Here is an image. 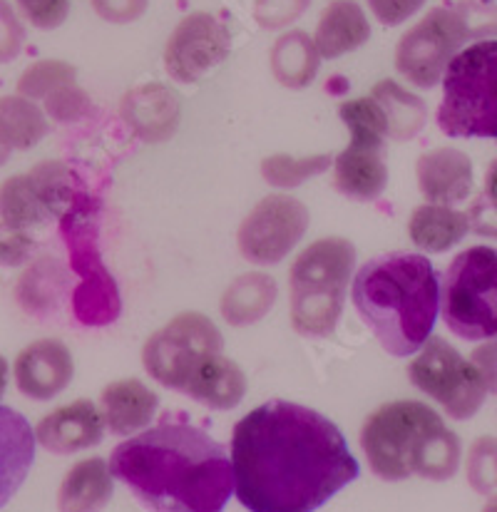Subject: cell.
I'll return each mask as SVG.
<instances>
[{
	"instance_id": "cell-1",
	"label": "cell",
	"mask_w": 497,
	"mask_h": 512,
	"mask_svg": "<svg viewBox=\"0 0 497 512\" xmlns=\"http://www.w3.org/2000/svg\"><path fill=\"white\" fill-rule=\"evenodd\" d=\"M232 470L249 512H316L361 475L336 423L291 401L264 403L234 426Z\"/></svg>"
},
{
	"instance_id": "cell-2",
	"label": "cell",
	"mask_w": 497,
	"mask_h": 512,
	"mask_svg": "<svg viewBox=\"0 0 497 512\" xmlns=\"http://www.w3.org/2000/svg\"><path fill=\"white\" fill-rule=\"evenodd\" d=\"M110 470L150 512H222L234 493L232 458L224 445L169 413L117 445Z\"/></svg>"
},
{
	"instance_id": "cell-3",
	"label": "cell",
	"mask_w": 497,
	"mask_h": 512,
	"mask_svg": "<svg viewBox=\"0 0 497 512\" xmlns=\"http://www.w3.org/2000/svg\"><path fill=\"white\" fill-rule=\"evenodd\" d=\"M351 299L383 351L408 358L433 336L440 311L438 271L423 254L373 256L358 269Z\"/></svg>"
},
{
	"instance_id": "cell-4",
	"label": "cell",
	"mask_w": 497,
	"mask_h": 512,
	"mask_svg": "<svg viewBox=\"0 0 497 512\" xmlns=\"http://www.w3.org/2000/svg\"><path fill=\"white\" fill-rule=\"evenodd\" d=\"M361 448L373 473L388 483L411 475L448 480L463 458L458 435L420 401H393L373 411L361 428Z\"/></svg>"
},
{
	"instance_id": "cell-5",
	"label": "cell",
	"mask_w": 497,
	"mask_h": 512,
	"mask_svg": "<svg viewBox=\"0 0 497 512\" xmlns=\"http://www.w3.org/2000/svg\"><path fill=\"white\" fill-rule=\"evenodd\" d=\"M497 38L495 0H453L428 10L396 48V70L415 87L430 90L443 80L465 43Z\"/></svg>"
},
{
	"instance_id": "cell-6",
	"label": "cell",
	"mask_w": 497,
	"mask_h": 512,
	"mask_svg": "<svg viewBox=\"0 0 497 512\" xmlns=\"http://www.w3.org/2000/svg\"><path fill=\"white\" fill-rule=\"evenodd\" d=\"M356 266V247L343 237L309 244L289 271L291 324L301 336L326 339L346 304V289Z\"/></svg>"
},
{
	"instance_id": "cell-7",
	"label": "cell",
	"mask_w": 497,
	"mask_h": 512,
	"mask_svg": "<svg viewBox=\"0 0 497 512\" xmlns=\"http://www.w3.org/2000/svg\"><path fill=\"white\" fill-rule=\"evenodd\" d=\"M438 127L455 140H497V40H478L443 75Z\"/></svg>"
},
{
	"instance_id": "cell-8",
	"label": "cell",
	"mask_w": 497,
	"mask_h": 512,
	"mask_svg": "<svg viewBox=\"0 0 497 512\" xmlns=\"http://www.w3.org/2000/svg\"><path fill=\"white\" fill-rule=\"evenodd\" d=\"M440 314L463 341L497 339V249L470 247L445 269Z\"/></svg>"
},
{
	"instance_id": "cell-9",
	"label": "cell",
	"mask_w": 497,
	"mask_h": 512,
	"mask_svg": "<svg viewBox=\"0 0 497 512\" xmlns=\"http://www.w3.org/2000/svg\"><path fill=\"white\" fill-rule=\"evenodd\" d=\"M408 378L418 391L440 403V408L455 421L473 418L488 396V388L473 363L465 361L440 336H430L425 341L418 358L408 366Z\"/></svg>"
},
{
	"instance_id": "cell-10",
	"label": "cell",
	"mask_w": 497,
	"mask_h": 512,
	"mask_svg": "<svg viewBox=\"0 0 497 512\" xmlns=\"http://www.w3.org/2000/svg\"><path fill=\"white\" fill-rule=\"evenodd\" d=\"M222 348V331L209 316L184 311L147 339L142 348V363L157 383L182 391L189 371L209 353H222Z\"/></svg>"
},
{
	"instance_id": "cell-11",
	"label": "cell",
	"mask_w": 497,
	"mask_h": 512,
	"mask_svg": "<svg viewBox=\"0 0 497 512\" xmlns=\"http://www.w3.org/2000/svg\"><path fill=\"white\" fill-rule=\"evenodd\" d=\"M311 214L289 194H269L244 217L239 227V252L251 264L274 266L294 252L309 232Z\"/></svg>"
},
{
	"instance_id": "cell-12",
	"label": "cell",
	"mask_w": 497,
	"mask_h": 512,
	"mask_svg": "<svg viewBox=\"0 0 497 512\" xmlns=\"http://www.w3.org/2000/svg\"><path fill=\"white\" fill-rule=\"evenodd\" d=\"M232 50V33L217 15L207 10L179 20L165 45V70L172 80L192 85L209 70L222 65Z\"/></svg>"
},
{
	"instance_id": "cell-13",
	"label": "cell",
	"mask_w": 497,
	"mask_h": 512,
	"mask_svg": "<svg viewBox=\"0 0 497 512\" xmlns=\"http://www.w3.org/2000/svg\"><path fill=\"white\" fill-rule=\"evenodd\" d=\"M13 376L23 396L33 401H50L73 381V353L60 339H40L18 353Z\"/></svg>"
},
{
	"instance_id": "cell-14",
	"label": "cell",
	"mask_w": 497,
	"mask_h": 512,
	"mask_svg": "<svg viewBox=\"0 0 497 512\" xmlns=\"http://www.w3.org/2000/svg\"><path fill=\"white\" fill-rule=\"evenodd\" d=\"M105 438V421L100 408L87 398L55 408L35 428V440L55 455H73L100 445Z\"/></svg>"
},
{
	"instance_id": "cell-15",
	"label": "cell",
	"mask_w": 497,
	"mask_h": 512,
	"mask_svg": "<svg viewBox=\"0 0 497 512\" xmlns=\"http://www.w3.org/2000/svg\"><path fill=\"white\" fill-rule=\"evenodd\" d=\"M120 115L140 140L157 145L177 132L182 120V102L177 92L165 85H140L122 97Z\"/></svg>"
},
{
	"instance_id": "cell-16",
	"label": "cell",
	"mask_w": 497,
	"mask_h": 512,
	"mask_svg": "<svg viewBox=\"0 0 497 512\" xmlns=\"http://www.w3.org/2000/svg\"><path fill=\"white\" fill-rule=\"evenodd\" d=\"M418 189L430 204H458L473 189V162L455 147H438L418 157Z\"/></svg>"
},
{
	"instance_id": "cell-17",
	"label": "cell",
	"mask_w": 497,
	"mask_h": 512,
	"mask_svg": "<svg viewBox=\"0 0 497 512\" xmlns=\"http://www.w3.org/2000/svg\"><path fill=\"white\" fill-rule=\"evenodd\" d=\"M182 393L212 411H232L247 396V376L232 358L209 353L189 371Z\"/></svg>"
},
{
	"instance_id": "cell-18",
	"label": "cell",
	"mask_w": 497,
	"mask_h": 512,
	"mask_svg": "<svg viewBox=\"0 0 497 512\" xmlns=\"http://www.w3.org/2000/svg\"><path fill=\"white\" fill-rule=\"evenodd\" d=\"M160 408V398L137 378H122L110 383L100 396V413L105 428L112 435H135L137 430H145L155 418Z\"/></svg>"
},
{
	"instance_id": "cell-19",
	"label": "cell",
	"mask_w": 497,
	"mask_h": 512,
	"mask_svg": "<svg viewBox=\"0 0 497 512\" xmlns=\"http://www.w3.org/2000/svg\"><path fill=\"white\" fill-rule=\"evenodd\" d=\"M35 430L13 408L0 406V508L10 503L35 460Z\"/></svg>"
},
{
	"instance_id": "cell-20",
	"label": "cell",
	"mask_w": 497,
	"mask_h": 512,
	"mask_svg": "<svg viewBox=\"0 0 497 512\" xmlns=\"http://www.w3.org/2000/svg\"><path fill=\"white\" fill-rule=\"evenodd\" d=\"M73 261L75 271L83 276V284L73 294L75 316L87 326H105L115 321L120 314V296L100 261H95L90 269V244L85 249L73 244Z\"/></svg>"
},
{
	"instance_id": "cell-21",
	"label": "cell",
	"mask_w": 497,
	"mask_h": 512,
	"mask_svg": "<svg viewBox=\"0 0 497 512\" xmlns=\"http://www.w3.org/2000/svg\"><path fill=\"white\" fill-rule=\"evenodd\" d=\"M371 38V23L353 0H333L321 13L314 43L321 60H336L353 53Z\"/></svg>"
},
{
	"instance_id": "cell-22",
	"label": "cell",
	"mask_w": 497,
	"mask_h": 512,
	"mask_svg": "<svg viewBox=\"0 0 497 512\" xmlns=\"http://www.w3.org/2000/svg\"><path fill=\"white\" fill-rule=\"evenodd\" d=\"M333 184L346 197L358 202H373L388 184V167L383 150L368 145H351L333 160Z\"/></svg>"
},
{
	"instance_id": "cell-23",
	"label": "cell",
	"mask_w": 497,
	"mask_h": 512,
	"mask_svg": "<svg viewBox=\"0 0 497 512\" xmlns=\"http://www.w3.org/2000/svg\"><path fill=\"white\" fill-rule=\"evenodd\" d=\"M115 475L102 458H87L65 473L58 490L60 512H102L115 495Z\"/></svg>"
},
{
	"instance_id": "cell-24",
	"label": "cell",
	"mask_w": 497,
	"mask_h": 512,
	"mask_svg": "<svg viewBox=\"0 0 497 512\" xmlns=\"http://www.w3.org/2000/svg\"><path fill=\"white\" fill-rule=\"evenodd\" d=\"M68 291V271L58 259H38L25 269L15 286L20 309L33 319H48L55 314Z\"/></svg>"
},
{
	"instance_id": "cell-25",
	"label": "cell",
	"mask_w": 497,
	"mask_h": 512,
	"mask_svg": "<svg viewBox=\"0 0 497 512\" xmlns=\"http://www.w3.org/2000/svg\"><path fill=\"white\" fill-rule=\"evenodd\" d=\"M276 296H279L276 281L269 274L251 271V274H242L227 286L222 301H219V309H222L224 321L229 326L242 329V326L259 324L274 309Z\"/></svg>"
},
{
	"instance_id": "cell-26",
	"label": "cell",
	"mask_w": 497,
	"mask_h": 512,
	"mask_svg": "<svg viewBox=\"0 0 497 512\" xmlns=\"http://www.w3.org/2000/svg\"><path fill=\"white\" fill-rule=\"evenodd\" d=\"M470 232L468 214L448 204H420L411 214L408 234L418 249L428 254H443Z\"/></svg>"
},
{
	"instance_id": "cell-27",
	"label": "cell",
	"mask_w": 497,
	"mask_h": 512,
	"mask_svg": "<svg viewBox=\"0 0 497 512\" xmlns=\"http://www.w3.org/2000/svg\"><path fill=\"white\" fill-rule=\"evenodd\" d=\"M269 65L279 85L289 87V90H304L319 75L321 55L309 33L289 30V33L279 35L271 48Z\"/></svg>"
},
{
	"instance_id": "cell-28",
	"label": "cell",
	"mask_w": 497,
	"mask_h": 512,
	"mask_svg": "<svg viewBox=\"0 0 497 512\" xmlns=\"http://www.w3.org/2000/svg\"><path fill=\"white\" fill-rule=\"evenodd\" d=\"M371 97L381 107L386 135L393 142L413 140L428 122V107L418 95L408 92L396 80H381L371 90Z\"/></svg>"
},
{
	"instance_id": "cell-29",
	"label": "cell",
	"mask_w": 497,
	"mask_h": 512,
	"mask_svg": "<svg viewBox=\"0 0 497 512\" xmlns=\"http://www.w3.org/2000/svg\"><path fill=\"white\" fill-rule=\"evenodd\" d=\"M50 132L45 110L23 95L0 97V140L10 150H33Z\"/></svg>"
},
{
	"instance_id": "cell-30",
	"label": "cell",
	"mask_w": 497,
	"mask_h": 512,
	"mask_svg": "<svg viewBox=\"0 0 497 512\" xmlns=\"http://www.w3.org/2000/svg\"><path fill=\"white\" fill-rule=\"evenodd\" d=\"M53 219L48 207L40 199L28 174H15L0 184V222L15 229L43 227Z\"/></svg>"
},
{
	"instance_id": "cell-31",
	"label": "cell",
	"mask_w": 497,
	"mask_h": 512,
	"mask_svg": "<svg viewBox=\"0 0 497 512\" xmlns=\"http://www.w3.org/2000/svg\"><path fill=\"white\" fill-rule=\"evenodd\" d=\"M30 182L38 189L40 199L53 214V219H65L75 207H78V179L70 172L65 162L45 160L38 162L33 170L28 172Z\"/></svg>"
},
{
	"instance_id": "cell-32",
	"label": "cell",
	"mask_w": 497,
	"mask_h": 512,
	"mask_svg": "<svg viewBox=\"0 0 497 512\" xmlns=\"http://www.w3.org/2000/svg\"><path fill=\"white\" fill-rule=\"evenodd\" d=\"M333 167L331 155H311V157H291V155H271L261 162V177L279 189H296L311 177L329 172Z\"/></svg>"
},
{
	"instance_id": "cell-33",
	"label": "cell",
	"mask_w": 497,
	"mask_h": 512,
	"mask_svg": "<svg viewBox=\"0 0 497 512\" xmlns=\"http://www.w3.org/2000/svg\"><path fill=\"white\" fill-rule=\"evenodd\" d=\"M338 115H341L348 132H351V142L378 147V150L386 147V122H383L381 107H378V102L371 95L358 97V100H346L338 107Z\"/></svg>"
},
{
	"instance_id": "cell-34",
	"label": "cell",
	"mask_w": 497,
	"mask_h": 512,
	"mask_svg": "<svg viewBox=\"0 0 497 512\" xmlns=\"http://www.w3.org/2000/svg\"><path fill=\"white\" fill-rule=\"evenodd\" d=\"M78 83V68L65 60H38L18 80V95L28 100H45L58 87Z\"/></svg>"
},
{
	"instance_id": "cell-35",
	"label": "cell",
	"mask_w": 497,
	"mask_h": 512,
	"mask_svg": "<svg viewBox=\"0 0 497 512\" xmlns=\"http://www.w3.org/2000/svg\"><path fill=\"white\" fill-rule=\"evenodd\" d=\"M465 475L475 493L493 495L497 490V438L480 435L468 450V465Z\"/></svg>"
},
{
	"instance_id": "cell-36",
	"label": "cell",
	"mask_w": 497,
	"mask_h": 512,
	"mask_svg": "<svg viewBox=\"0 0 497 512\" xmlns=\"http://www.w3.org/2000/svg\"><path fill=\"white\" fill-rule=\"evenodd\" d=\"M465 214H468L470 232L497 239V160L485 172L483 192L475 197V202L470 204Z\"/></svg>"
},
{
	"instance_id": "cell-37",
	"label": "cell",
	"mask_w": 497,
	"mask_h": 512,
	"mask_svg": "<svg viewBox=\"0 0 497 512\" xmlns=\"http://www.w3.org/2000/svg\"><path fill=\"white\" fill-rule=\"evenodd\" d=\"M45 115L50 120L60 122V125H70V122H80L83 117L90 115L92 100L90 95L78 83H70L58 87L45 97Z\"/></svg>"
},
{
	"instance_id": "cell-38",
	"label": "cell",
	"mask_w": 497,
	"mask_h": 512,
	"mask_svg": "<svg viewBox=\"0 0 497 512\" xmlns=\"http://www.w3.org/2000/svg\"><path fill=\"white\" fill-rule=\"evenodd\" d=\"M311 0H256L254 20L264 30L289 28L309 10Z\"/></svg>"
},
{
	"instance_id": "cell-39",
	"label": "cell",
	"mask_w": 497,
	"mask_h": 512,
	"mask_svg": "<svg viewBox=\"0 0 497 512\" xmlns=\"http://www.w3.org/2000/svg\"><path fill=\"white\" fill-rule=\"evenodd\" d=\"M23 18L38 30H55L68 20L70 0H15Z\"/></svg>"
},
{
	"instance_id": "cell-40",
	"label": "cell",
	"mask_w": 497,
	"mask_h": 512,
	"mask_svg": "<svg viewBox=\"0 0 497 512\" xmlns=\"http://www.w3.org/2000/svg\"><path fill=\"white\" fill-rule=\"evenodd\" d=\"M25 45V28L8 0H0V65L13 63Z\"/></svg>"
},
{
	"instance_id": "cell-41",
	"label": "cell",
	"mask_w": 497,
	"mask_h": 512,
	"mask_svg": "<svg viewBox=\"0 0 497 512\" xmlns=\"http://www.w3.org/2000/svg\"><path fill=\"white\" fill-rule=\"evenodd\" d=\"M33 252L35 239L25 229H15L0 222V266L28 264Z\"/></svg>"
},
{
	"instance_id": "cell-42",
	"label": "cell",
	"mask_w": 497,
	"mask_h": 512,
	"mask_svg": "<svg viewBox=\"0 0 497 512\" xmlns=\"http://www.w3.org/2000/svg\"><path fill=\"white\" fill-rule=\"evenodd\" d=\"M92 10L112 25H127L147 13L150 0H90Z\"/></svg>"
},
{
	"instance_id": "cell-43",
	"label": "cell",
	"mask_w": 497,
	"mask_h": 512,
	"mask_svg": "<svg viewBox=\"0 0 497 512\" xmlns=\"http://www.w3.org/2000/svg\"><path fill=\"white\" fill-rule=\"evenodd\" d=\"M425 3L428 0H368V8L383 25H401L413 18Z\"/></svg>"
},
{
	"instance_id": "cell-44",
	"label": "cell",
	"mask_w": 497,
	"mask_h": 512,
	"mask_svg": "<svg viewBox=\"0 0 497 512\" xmlns=\"http://www.w3.org/2000/svg\"><path fill=\"white\" fill-rule=\"evenodd\" d=\"M470 363L483 378L488 393H497V339H488V343L478 346L470 356Z\"/></svg>"
},
{
	"instance_id": "cell-45",
	"label": "cell",
	"mask_w": 497,
	"mask_h": 512,
	"mask_svg": "<svg viewBox=\"0 0 497 512\" xmlns=\"http://www.w3.org/2000/svg\"><path fill=\"white\" fill-rule=\"evenodd\" d=\"M5 386H8V361L0 356V398H3Z\"/></svg>"
},
{
	"instance_id": "cell-46",
	"label": "cell",
	"mask_w": 497,
	"mask_h": 512,
	"mask_svg": "<svg viewBox=\"0 0 497 512\" xmlns=\"http://www.w3.org/2000/svg\"><path fill=\"white\" fill-rule=\"evenodd\" d=\"M10 155H13V150H10V147H8V145H5V142H3V140H0V167H3V165H5V162H8V160H10Z\"/></svg>"
},
{
	"instance_id": "cell-47",
	"label": "cell",
	"mask_w": 497,
	"mask_h": 512,
	"mask_svg": "<svg viewBox=\"0 0 497 512\" xmlns=\"http://www.w3.org/2000/svg\"><path fill=\"white\" fill-rule=\"evenodd\" d=\"M483 512H497V495H490V500L485 503Z\"/></svg>"
}]
</instances>
